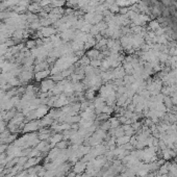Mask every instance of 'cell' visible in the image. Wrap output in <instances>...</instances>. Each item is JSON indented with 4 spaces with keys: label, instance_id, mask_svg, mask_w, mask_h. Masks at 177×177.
<instances>
[{
    "label": "cell",
    "instance_id": "2",
    "mask_svg": "<svg viewBox=\"0 0 177 177\" xmlns=\"http://www.w3.org/2000/svg\"><path fill=\"white\" fill-rule=\"evenodd\" d=\"M5 149H6V146H5V145H0V153H2Z\"/></svg>",
    "mask_w": 177,
    "mask_h": 177
},
{
    "label": "cell",
    "instance_id": "1",
    "mask_svg": "<svg viewBox=\"0 0 177 177\" xmlns=\"http://www.w3.org/2000/svg\"><path fill=\"white\" fill-rule=\"evenodd\" d=\"M35 128H37V126H35V125H33V124H31V125H30V124H28V125L25 127V130H28V129H35Z\"/></svg>",
    "mask_w": 177,
    "mask_h": 177
}]
</instances>
